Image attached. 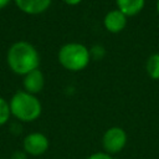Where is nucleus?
<instances>
[{"mask_svg":"<svg viewBox=\"0 0 159 159\" xmlns=\"http://www.w3.org/2000/svg\"><path fill=\"white\" fill-rule=\"evenodd\" d=\"M7 63L10 68L19 75H27L37 68L40 57L36 48L25 41L15 42L7 51Z\"/></svg>","mask_w":159,"mask_h":159,"instance_id":"f257e3e1","label":"nucleus"},{"mask_svg":"<svg viewBox=\"0 0 159 159\" xmlns=\"http://www.w3.org/2000/svg\"><path fill=\"white\" fill-rule=\"evenodd\" d=\"M9 106L11 114L21 122H32L37 119L42 111L41 103L35 94L27 93L26 91L16 92L12 96Z\"/></svg>","mask_w":159,"mask_h":159,"instance_id":"f03ea898","label":"nucleus"},{"mask_svg":"<svg viewBox=\"0 0 159 159\" xmlns=\"http://www.w3.org/2000/svg\"><path fill=\"white\" fill-rule=\"evenodd\" d=\"M89 51L81 43H66L58 52L60 63L70 71H81L89 62Z\"/></svg>","mask_w":159,"mask_h":159,"instance_id":"7ed1b4c3","label":"nucleus"},{"mask_svg":"<svg viewBox=\"0 0 159 159\" xmlns=\"http://www.w3.org/2000/svg\"><path fill=\"white\" fill-rule=\"evenodd\" d=\"M127 142H128V135L125 130L117 125L108 128L102 135L103 152L111 155H116L120 153L125 148Z\"/></svg>","mask_w":159,"mask_h":159,"instance_id":"20e7f679","label":"nucleus"},{"mask_svg":"<svg viewBox=\"0 0 159 159\" xmlns=\"http://www.w3.org/2000/svg\"><path fill=\"white\" fill-rule=\"evenodd\" d=\"M50 140L48 138L41 132H32L29 133L22 142V150L31 157H40L48 150Z\"/></svg>","mask_w":159,"mask_h":159,"instance_id":"39448f33","label":"nucleus"},{"mask_svg":"<svg viewBox=\"0 0 159 159\" xmlns=\"http://www.w3.org/2000/svg\"><path fill=\"white\" fill-rule=\"evenodd\" d=\"M127 25V16L120 10H112L104 17V26L109 32H120Z\"/></svg>","mask_w":159,"mask_h":159,"instance_id":"423d86ee","label":"nucleus"},{"mask_svg":"<svg viewBox=\"0 0 159 159\" xmlns=\"http://www.w3.org/2000/svg\"><path fill=\"white\" fill-rule=\"evenodd\" d=\"M43 84H45V78L40 70L36 68V70L29 72L27 75H25L24 87L27 93H31V94L39 93L43 88Z\"/></svg>","mask_w":159,"mask_h":159,"instance_id":"0eeeda50","label":"nucleus"},{"mask_svg":"<svg viewBox=\"0 0 159 159\" xmlns=\"http://www.w3.org/2000/svg\"><path fill=\"white\" fill-rule=\"evenodd\" d=\"M16 5L19 6L20 10H22L26 14L36 15L41 14L51 4V0H15Z\"/></svg>","mask_w":159,"mask_h":159,"instance_id":"6e6552de","label":"nucleus"},{"mask_svg":"<svg viewBox=\"0 0 159 159\" xmlns=\"http://www.w3.org/2000/svg\"><path fill=\"white\" fill-rule=\"evenodd\" d=\"M144 2L145 0H117L118 10H120L125 16H134L139 14Z\"/></svg>","mask_w":159,"mask_h":159,"instance_id":"1a4fd4ad","label":"nucleus"},{"mask_svg":"<svg viewBox=\"0 0 159 159\" xmlns=\"http://www.w3.org/2000/svg\"><path fill=\"white\" fill-rule=\"evenodd\" d=\"M147 72L153 80H159V53L149 56L147 60Z\"/></svg>","mask_w":159,"mask_h":159,"instance_id":"9d476101","label":"nucleus"},{"mask_svg":"<svg viewBox=\"0 0 159 159\" xmlns=\"http://www.w3.org/2000/svg\"><path fill=\"white\" fill-rule=\"evenodd\" d=\"M10 114H11V112H10L9 103L2 97H0V125H4L9 120Z\"/></svg>","mask_w":159,"mask_h":159,"instance_id":"9b49d317","label":"nucleus"},{"mask_svg":"<svg viewBox=\"0 0 159 159\" xmlns=\"http://www.w3.org/2000/svg\"><path fill=\"white\" fill-rule=\"evenodd\" d=\"M87 159H116L113 155L106 153V152H94L87 157Z\"/></svg>","mask_w":159,"mask_h":159,"instance_id":"f8f14e48","label":"nucleus"},{"mask_svg":"<svg viewBox=\"0 0 159 159\" xmlns=\"http://www.w3.org/2000/svg\"><path fill=\"white\" fill-rule=\"evenodd\" d=\"M27 154L24 152V150H15L12 154H11V157H10V159H27Z\"/></svg>","mask_w":159,"mask_h":159,"instance_id":"ddd939ff","label":"nucleus"},{"mask_svg":"<svg viewBox=\"0 0 159 159\" xmlns=\"http://www.w3.org/2000/svg\"><path fill=\"white\" fill-rule=\"evenodd\" d=\"M66 4H68V5H77V4H80L82 0H63Z\"/></svg>","mask_w":159,"mask_h":159,"instance_id":"4468645a","label":"nucleus"},{"mask_svg":"<svg viewBox=\"0 0 159 159\" xmlns=\"http://www.w3.org/2000/svg\"><path fill=\"white\" fill-rule=\"evenodd\" d=\"M10 2V0H0V9H2L4 6H6Z\"/></svg>","mask_w":159,"mask_h":159,"instance_id":"2eb2a0df","label":"nucleus"},{"mask_svg":"<svg viewBox=\"0 0 159 159\" xmlns=\"http://www.w3.org/2000/svg\"><path fill=\"white\" fill-rule=\"evenodd\" d=\"M157 10H158V12H159V0L157 1Z\"/></svg>","mask_w":159,"mask_h":159,"instance_id":"dca6fc26","label":"nucleus"},{"mask_svg":"<svg viewBox=\"0 0 159 159\" xmlns=\"http://www.w3.org/2000/svg\"><path fill=\"white\" fill-rule=\"evenodd\" d=\"M0 159H2V158H0Z\"/></svg>","mask_w":159,"mask_h":159,"instance_id":"f3484780","label":"nucleus"}]
</instances>
